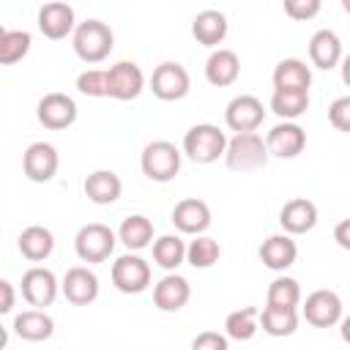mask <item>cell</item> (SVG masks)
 I'll use <instances>...</instances> for the list:
<instances>
[{
    "label": "cell",
    "mask_w": 350,
    "mask_h": 350,
    "mask_svg": "<svg viewBox=\"0 0 350 350\" xmlns=\"http://www.w3.org/2000/svg\"><path fill=\"white\" fill-rule=\"evenodd\" d=\"M150 90L161 101H180L191 90V77L180 63H161L150 74Z\"/></svg>",
    "instance_id": "cell-7"
},
{
    "label": "cell",
    "mask_w": 350,
    "mask_h": 350,
    "mask_svg": "<svg viewBox=\"0 0 350 350\" xmlns=\"http://www.w3.org/2000/svg\"><path fill=\"white\" fill-rule=\"evenodd\" d=\"M14 334L25 342H44L55 334V320L44 309H27L14 317Z\"/></svg>",
    "instance_id": "cell-24"
},
{
    "label": "cell",
    "mask_w": 350,
    "mask_h": 350,
    "mask_svg": "<svg viewBox=\"0 0 350 350\" xmlns=\"http://www.w3.org/2000/svg\"><path fill=\"white\" fill-rule=\"evenodd\" d=\"M172 224L186 235H202L211 227V208L205 200L186 197L172 208Z\"/></svg>",
    "instance_id": "cell-16"
},
{
    "label": "cell",
    "mask_w": 350,
    "mask_h": 350,
    "mask_svg": "<svg viewBox=\"0 0 350 350\" xmlns=\"http://www.w3.org/2000/svg\"><path fill=\"white\" fill-rule=\"evenodd\" d=\"M328 120L336 131H345L350 134V96H339L331 101L328 107Z\"/></svg>",
    "instance_id": "cell-37"
},
{
    "label": "cell",
    "mask_w": 350,
    "mask_h": 350,
    "mask_svg": "<svg viewBox=\"0 0 350 350\" xmlns=\"http://www.w3.org/2000/svg\"><path fill=\"white\" fill-rule=\"evenodd\" d=\"M227 134L213 123H197L183 137V153L197 164H213L227 153Z\"/></svg>",
    "instance_id": "cell-2"
},
{
    "label": "cell",
    "mask_w": 350,
    "mask_h": 350,
    "mask_svg": "<svg viewBox=\"0 0 350 350\" xmlns=\"http://www.w3.org/2000/svg\"><path fill=\"white\" fill-rule=\"evenodd\" d=\"M112 284L126 293V295H137L145 293L150 284V265L148 260H142L139 254H120L112 262Z\"/></svg>",
    "instance_id": "cell-6"
},
{
    "label": "cell",
    "mask_w": 350,
    "mask_h": 350,
    "mask_svg": "<svg viewBox=\"0 0 350 350\" xmlns=\"http://www.w3.org/2000/svg\"><path fill=\"white\" fill-rule=\"evenodd\" d=\"M115 232L101 224V221H90L85 227H79L77 238H74V252L82 262H104L112 252H115Z\"/></svg>",
    "instance_id": "cell-5"
},
{
    "label": "cell",
    "mask_w": 350,
    "mask_h": 350,
    "mask_svg": "<svg viewBox=\"0 0 350 350\" xmlns=\"http://www.w3.org/2000/svg\"><path fill=\"white\" fill-rule=\"evenodd\" d=\"M219 257H221V246L208 235H197L186 246V262L191 268H211L219 262Z\"/></svg>",
    "instance_id": "cell-35"
},
{
    "label": "cell",
    "mask_w": 350,
    "mask_h": 350,
    "mask_svg": "<svg viewBox=\"0 0 350 350\" xmlns=\"http://www.w3.org/2000/svg\"><path fill=\"white\" fill-rule=\"evenodd\" d=\"M295 257H298V246H295V241H293L287 232H284V235H271V238H265L262 246H260V260H262V265L271 268V271H284V268H290V265L295 262Z\"/></svg>",
    "instance_id": "cell-26"
},
{
    "label": "cell",
    "mask_w": 350,
    "mask_h": 350,
    "mask_svg": "<svg viewBox=\"0 0 350 350\" xmlns=\"http://www.w3.org/2000/svg\"><path fill=\"white\" fill-rule=\"evenodd\" d=\"M118 241L129 249V252H139L145 246H150L153 241V221L142 213H134V216H126L120 230H118Z\"/></svg>",
    "instance_id": "cell-28"
},
{
    "label": "cell",
    "mask_w": 350,
    "mask_h": 350,
    "mask_svg": "<svg viewBox=\"0 0 350 350\" xmlns=\"http://www.w3.org/2000/svg\"><path fill=\"white\" fill-rule=\"evenodd\" d=\"M16 243H19V252H22L25 260L41 262V260H46V257L52 254V249H55V235H52L46 227H41V224H30V227H25V230L19 232Z\"/></svg>",
    "instance_id": "cell-27"
},
{
    "label": "cell",
    "mask_w": 350,
    "mask_h": 350,
    "mask_svg": "<svg viewBox=\"0 0 350 350\" xmlns=\"http://www.w3.org/2000/svg\"><path fill=\"white\" fill-rule=\"evenodd\" d=\"M309 60L312 66L323 68V71H331L342 63V41L334 30L323 27L317 30L312 38H309Z\"/></svg>",
    "instance_id": "cell-20"
},
{
    "label": "cell",
    "mask_w": 350,
    "mask_h": 350,
    "mask_svg": "<svg viewBox=\"0 0 350 350\" xmlns=\"http://www.w3.org/2000/svg\"><path fill=\"white\" fill-rule=\"evenodd\" d=\"M241 77V60L232 49H213L211 57L205 60V79L213 88H230Z\"/></svg>",
    "instance_id": "cell-21"
},
{
    "label": "cell",
    "mask_w": 350,
    "mask_h": 350,
    "mask_svg": "<svg viewBox=\"0 0 350 350\" xmlns=\"http://www.w3.org/2000/svg\"><path fill=\"white\" fill-rule=\"evenodd\" d=\"M191 36L202 46H219L227 38V16L216 8H205L191 22Z\"/></svg>",
    "instance_id": "cell-25"
},
{
    "label": "cell",
    "mask_w": 350,
    "mask_h": 350,
    "mask_svg": "<svg viewBox=\"0 0 350 350\" xmlns=\"http://www.w3.org/2000/svg\"><path fill=\"white\" fill-rule=\"evenodd\" d=\"M271 109L282 120H295V118H301L309 109V93H301V90H273Z\"/></svg>",
    "instance_id": "cell-34"
},
{
    "label": "cell",
    "mask_w": 350,
    "mask_h": 350,
    "mask_svg": "<svg viewBox=\"0 0 350 350\" xmlns=\"http://www.w3.org/2000/svg\"><path fill=\"white\" fill-rule=\"evenodd\" d=\"M301 304V284L293 276H276L268 284V295H265V306H276V309H295Z\"/></svg>",
    "instance_id": "cell-32"
},
{
    "label": "cell",
    "mask_w": 350,
    "mask_h": 350,
    "mask_svg": "<svg viewBox=\"0 0 350 350\" xmlns=\"http://www.w3.org/2000/svg\"><path fill=\"white\" fill-rule=\"evenodd\" d=\"M265 145L268 153L276 159H295L306 148V131L295 120H282L268 131Z\"/></svg>",
    "instance_id": "cell-14"
},
{
    "label": "cell",
    "mask_w": 350,
    "mask_h": 350,
    "mask_svg": "<svg viewBox=\"0 0 350 350\" xmlns=\"http://www.w3.org/2000/svg\"><path fill=\"white\" fill-rule=\"evenodd\" d=\"M312 85V71L304 60L298 57H284L273 68V90H301L309 93Z\"/></svg>",
    "instance_id": "cell-22"
},
{
    "label": "cell",
    "mask_w": 350,
    "mask_h": 350,
    "mask_svg": "<svg viewBox=\"0 0 350 350\" xmlns=\"http://www.w3.org/2000/svg\"><path fill=\"white\" fill-rule=\"evenodd\" d=\"M60 290H63L66 301H71L74 306H88L98 298V276L88 265H74L66 271Z\"/></svg>",
    "instance_id": "cell-15"
},
{
    "label": "cell",
    "mask_w": 350,
    "mask_h": 350,
    "mask_svg": "<svg viewBox=\"0 0 350 350\" xmlns=\"http://www.w3.org/2000/svg\"><path fill=\"white\" fill-rule=\"evenodd\" d=\"M320 8H323L320 0H284V14L290 19H298V22L312 19L314 14H320Z\"/></svg>",
    "instance_id": "cell-38"
},
{
    "label": "cell",
    "mask_w": 350,
    "mask_h": 350,
    "mask_svg": "<svg viewBox=\"0 0 350 350\" xmlns=\"http://www.w3.org/2000/svg\"><path fill=\"white\" fill-rule=\"evenodd\" d=\"M60 167V156H57V148L49 145V142H33L27 145L25 156H22V172L27 180L33 183H46L55 178Z\"/></svg>",
    "instance_id": "cell-11"
},
{
    "label": "cell",
    "mask_w": 350,
    "mask_h": 350,
    "mask_svg": "<svg viewBox=\"0 0 350 350\" xmlns=\"http://www.w3.org/2000/svg\"><path fill=\"white\" fill-rule=\"evenodd\" d=\"M339 334H342V339L350 345V314L342 317V323H339Z\"/></svg>",
    "instance_id": "cell-42"
},
{
    "label": "cell",
    "mask_w": 350,
    "mask_h": 350,
    "mask_svg": "<svg viewBox=\"0 0 350 350\" xmlns=\"http://www.w3.org/2000/svg\"><path fill=\"white\" fill-rule=\"evenodd\" d=\"M115 46L112 27L101 19H85L74 30V52L85 63H101Z\"/></svg>",
    "instance_id": "cell-1"
},
{
    "label": "cell",
    "mask_w": 350,
    "mask_h": 350,
    "mask_svg": "<svg viewBox=\"0 0 350 350\" xmlns=\"http://www.w3.org/2000/svg\"><path fill=\"white\" fill-rule=\"evenodd\" d=\"M0 293H3L0 312H3V314H8V312L14 309V301H16V295H14V284H11L8 279H3V282H0Z\"/></svg>",
    "instance_id": "cell-40"
},
{
    "label": "cell",
    "mask_w": 350,
    "mask_h": 350,
    "mask_svg": "<svg viewBox=\"0 0 350 350\" xmlns=\"http://www.w3.org/2000/svg\"><path fill=\"white\" fill-rule=\"evenodd\" d=\"M304 317L314 328H331L342 323V298L334 290H314L304 301Z\"/></svg>",
    "instance_id": "cell-13"
},
{
    "label": "cell",
    "mask_w": 350,
    "mask_h": 350,
    "mask_svg": "<svg viewBox=\"0 0 350 350\" xmlns=\"http://www.w3.org/2000/svg\"><path fill=\"white\" fill-rule=\"evenodd\" d=\"M268 145L257 131L249 134H235L227 142V153H224V164L235 172H249V170H260L268 161Z\"/></svg>",
    "instance_id": "cell-4"
},
{
    "label": "cell",
    "mask_w": 350,
    "mask_h": 350,
    "mask_svg": "<svg viewBox=\"0 0 350 350\" xmlns=\"http://www.w3.org/2000/svg\"><path fill=\"white\" fill-rule=\"evenodd\" d=\"M279 224L287 235H304L317 224V205L306 197H293L279 211Z\"/></svg>",
    "instance_id": "cell-17"
},
{
    "label": "cell",
    "mask_w": 350,
    "mask_h": 350,
    "mask_svg": "<svg viewBox=\"0 0 350 350\" xmlns=\"http://www.w3.org/2000/svg\"><path fill=\"white\" fill-rule=\"evenodd\" d=\"M30 33L27 30H0V63L3 66H14L19 63L27 52H30Z\"/></svg>",
    "instance_id": "cell-33"
},
{
    "label": "cell",
    "mask_w": 350,
    "mask_h": 350,
    "mask_svg": "<svg viewBox=\"0 0 350 350\" xmlns=\"http://www.w3.org/2000/svg\"><path fill=\"white\" fill-rule=\"evenodd\" d=\"M57 290H60V282L49 268L33 265L22 273V298L36 309L49 306L57 298Z\"/></svg>",
    "instance_id": "cell-9"
},
{
    "label": "cell",
    "mask_w": 350,
    "mask_h": 350,
    "mask_svg": "<svg viewBox=\"0 0 350 350\" xmlns=\"http://www.w3.org/2000/svg\"><path fill=\"white\" fill-rule=\"evenodd\" d=\"M260 328V309L257 306H243L227 314L224 320V334L235 342H249Z\"/></svg>",
    "instance_id": "cell-29"
},
{
    "label": "cell",
    "mask_w": 350,
    "mask_h": 350,
    "mask_svg": "<svg viewBox=\"0 0 350 350\" xmlns=\"http://www.w3.org/2000/svg\"><path fill=\"white\" fill-rule=\"evenodd\" d=\"M186 260V243L180 235H161L153 241V262L164 271H175Z\"/></svg>",
    "instance_id": "cell-30"
},
{
    "label": "cell",
    "mask_w": 350,
    "mask_h": 350,
    "mask_svg": "<svg viewBox=\"0 0 350 350\" xmlns=\"http://www.w3.org/2000/svg\"><path fill=\"white\" fill-rule=\"evenodd\" d=\"M342 82L350 88V55H347V57H342Z\"/></svg>",
    "instance_id": "cell-43"
},
{
    "label": "cell",
    "mask_w": 350,
    "mask_h": 350,
    "mask_svg": "<svg viewBox=\"0 0 350 350\" xmlns=\"http://www.w3.org/2000/svg\"><path fill=\"white\" fill-rule=\"evenodd\" d=\"M342 8H345V11L350 14V0H342Z\"/></svg>",
    "instance_id": "cell-44"
},
{
    "label": "cell",
    "mask_w": 350,
    "mask_h": 350,
    "mask_svg": "<svg viewBox=\"0 0 350 350\" xmlns=\"http://www.w3.org/2000/svg\"><path fill=\"white\" fill-rule=\"evenodd\" d=\"M38 30L46 38H52V41L66 38L68 33L77 30L74 8L68 3H46V5H41V11H38Z\"/></svg>",
    "instance_id": "cell-19"
},
{
    "label": "cell",
    "mask_w": 350,
    "mask_h": 350,
    "mask_svg": "<svg viewBox=\"0 0 350 350\" xmlns=\"http://www.w3.org/2000/svg\"><path fill=\"white\" fill-rule=\"evenodd\" d=\"M139 167L148 180L170 183L180 172V150L167 139H153L145 145V150L139 156Z\"/></svg>",
    "instance_id": "cell-3"
},
{
    "label": "cell",
    "mask_w": 350,
    "mask_h": 350,
    "mask_svg": "<svg viewBox=\"0 0 350 350\" xmlns=\"http://www.w3.org/2000/svg\"><path fill=\"white\" fill-rule=\"evenodd\" d=\"M107 79H109V98H118V101H131L145 88V74L131 60H120V63L109 66Z\"/></svg>",
    "instance_id": "cell-12"
},
{
    "label": "cell",
    "mask_w": 350,
    "mask_h": 350,
    "mask_svg": "<svg viewBox=\"0 0 350 350\" xmlns=\"http://www.w3.org/2000/svg\"><path fill=\"white\" fill-rule=\"evenodd\" d=\"M334 241L350 252V219H342L336 227H334Z\"/></svg>",
    "instance_id": "cell-41"
},
{
    "label": "cell",
    "mask_w": 350,
    "mask_h": 350,
    "mask_svg": "<svg viewBox=\"0 0 350 350\" xmlns=\"http://www.w3.org/2000/svg\"><path fill=\"white\" fill-rule=\"evenodd\" d=\"M36 118L44 129L63 131L77 120V101L66 93H46L36 107Z\"/></svg>",
    "instance_id": "cell-10"
},
{
    "label": "cell",
    "mask_w": 350,
    "mask_h": 350,
    "mask_svg": "<svg viewBox=\"0 0 350 350\" xmlns=\"http://www.w3.org/2000/svg\"><path fill=\"white\" fill-rule=\"evenodd\" d=\"M260 325L268 336H293L295 328H298V312L295 309L265 306L260 312Z\"/></svg>",
    "instance_id": "cell-31"
},
{
    "label": "cell",
    "mask_w": 350,
    "mask_h": 350,
    "mask_svg": "<svg viewBox=\"0 0 350 350\" xmlns=\"http://www.w3.org/2000/svg\"><path fill=\"white\" fill-rule=\"evenodd\" d=\"M265 120V107L257 96L252 93H241L235 96L227 109H224V123L227 129H232L235 134H249V131H257L260 123Z\"/></svg>",
    "instance_id": "cell-8"
},
{
    "label": "cell",
    "mask_w": 350,
    "mask_h": 350,
    "mask_svg": "<svg viewBox=\"0 0 350 350\" xmlns=\"http://www.w3.org/2000/svg\"><path fill=\"white\" fill-rule=\"evenodd\" d=\"M123 191V180L112 170H93L85 178V194L96 205H112Z\"/></svg>",
    "instance_id": "cell-23"
},
{
    "label": "cell",
    "mask_w": 350,
    "mask_h": 350,
    "mask_svg": "<svg viewBox=\"0 0 350 350\" xmlns=\"http://www.w3.org/2000/svg\"><path fill=\"white\" fill-rule=\"evenodd\" d=\"M189 298H191V284L180 273H167L153 287V304L161 312H178L189 304Z\"/></svg>",
    "instance_id": "cell-18"
},
{
    "label": "cell",
    "mask_w": 350,
    "mask_h": 350,
    "mask_svg": "<svg viewBox=\"0 0 350 350\" xmlns=\"http://www.w3.org/2000/svg\"><path fill=\"white\" fill-rule=\"evenodd\" d=\"M77 90L82 96H90V98H104L109 96V79H107V71L104 68H88L77 77Z\"/></svg>",
    "instance_id": "cell-36"
},
{
    "label": "cell",
    "mask_w": 350,
    "mask_h": 350,
    "mask_svg": "<svg viewBox=\"0 0 350 350\" xmlns=\"http://www.w3.org/2000/svg\"><path fill=\"white\" fill-rule=\"evenodd\" d=\"M191 350H230L227 336L219 331H202L191 339Z\"/></svg>",
    "instance_id": "cell-39"
}]
</instances>
